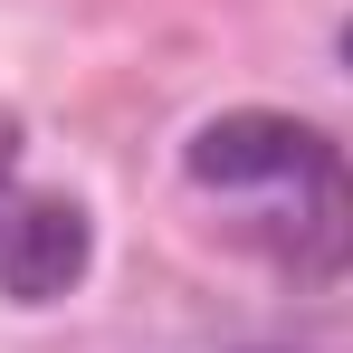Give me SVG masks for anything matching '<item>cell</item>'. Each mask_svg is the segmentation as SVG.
I'll use <instances>...</instances> for the list:
<instances>
[{
	"label": "cell",
	"mask_w": 353,
	"mask_h": 353,
	"mask_svg": "<svg viewBox=\"0 0 353 353\" xmlns=\"http://www.w3.org/2000/svg\"><path fill=\"white\" fill-rule=\"evenodd\" d=\"M181 181L258 268L296 287H325L353 268V163L325 124L277 105H230L181 143Z\"/></svg>",
	"instance_id": "1"
},
{
	"label": "cell",
	"mask_w": 353,
	"mask_h": 353,
	"mask_svg": "<svg viewBox=\"0 0 353 353\" xmlns=\"http://www.w3.org/2000/svg\"><path fill=\"white\" fill-rule=\"evenodd\" d=\"M86 258H96V220H86V201H58V191H10V210H0V296H19V305H48L86 277Z\"/></svg>",
	"instance_id": "2"
},
{
	"label": "cell",
	"mask_w": 353,
	"mask_h": 353,
	"mask_svg": "<svg viewBox=\"0 0 353 353\" xmlns=\"http://www.w3.org/2000/svg\"><path fill=\"white\" fill-rule=\"evenodd\" d=\"M10 191H19V124L0 115V210H10Z\"/></svg>",
	"instance_id": "3"
},
{
	"label": "cell",
	"mask_w": 353,
	"mask_h": 353,
	"mask_svg": "<svg viewBox=\"0 0 353 353\" xmlns=\"http://www.w3.org/2000/svg\"><path fill=\"white\" fill-rule=\"evenodd\" d=\"M344 67H353V19H344Z\"/></svg>",
	"instance_id": "4"
}]
</instances>
